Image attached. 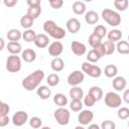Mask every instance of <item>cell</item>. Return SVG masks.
Segmentation results:
<instances>
[{
  "label": "cell",
  "instance_id": "cell-1",
  "mask_svg": "<svg viewBox=\"0 0 129 129\" xmlns=\"http://www.w3.org/2000/svg\"><path fill=\"white\" fill-rule=\"evenodd\" d=\"M43 78H44V72L41 70H35L33 73H31L22 80L21 85L26 91H33L40 85Z\"/></svg>",
  "mask_w": 129,
  "mask_h": 129
},
{
  "label": "cell",
  "instance_id": "cell-2",
  "mask_svg": "<svg viewBox=\"0 0 129 129\" xmlns=\"http://www.w3.org/2000/svg\"><path fill=\"white\" fill-rule=\"evenodd\" d=\"M43 30L49 36H51L56 40H59L66 37V30L62 27L56 25V23L53 20H46L43 23Z\"/></svg>",
  "mask_w": 129,
  "mask_h": 129
},
{
  "label": "cell",
  "instance_id": "cell-3",
  "mask_svg": "<svg viewBox=\"0 0 129 129\" xmlns=\"http://www.w3.org/2000/svg\"><path fill=\"white\" fill-rule=\"evenodd\" d=\"M102 18L104 19V21H106L110 26H118L121 23V16L118 12L109 9V8H105L102 11Z\"/></svg>",
  "mask_w": 129,
  "mask_h": 129
},
{
  "label": "cell",
  "instance_id": "cell-4",
  "mask_svg": "<svg viewBox=\"0 0 129 129\" xmlns=\"http://www.w3.org/2000/svg\"><path fill=\"white\" fill-rule=\"evenodd\" d=\"M70 117H71V114H70L69 110L66 109L64 107H59L53 112V118L61 126H64V125L69 124Z\"/></svg>",
  "mask_w": 129,
  "mask_h": 129
},
{
  "label": "cell",
  "instance_id": "cell-5",
  "mask_svg": "<svg viewBox=\"0 0 129 129\" xmlns=\"http://www.w3.org/2000/svg\"><path fill=\"white\" fill-rule=\"evenodd\" d=\"M21 58L17 54H11L6 59V70L9 73H17L21 70Z\"/></svg>",
  "mask_w": 129,
  "mask_h": 129
},
{
  "label": "cell",
  "instance_id": "cell-6",
  "mask_svg": "<svg viewBox=\"0 0 129 129\" xmlns=\"http://www.w3.org/2000/svg\"><path fill=\"white\" fill-rule=\"evenodd\" d=\"M82 72L92 78H99L102 75L101 68L96 64H93L92 62H89V61H85L82 63Z\"/></svg>",
  "mask_w": 129,
  "mask_h": 129
},
{
  "label": "cell",
  "instance_id": "cell-7",
  "mask_svg": "<svg viewBox=\"0 0 129 129\" xmlns=\"http://www.w3.org/2000/svg\"><path fill=\"white\" fill-rule=\"evenodd\" d=\"M105 104L109 108H119L122 104V98L114 92H108L105 95Z\"/></svg>",
  "mask_w": 129,
  "mask_h": 129
},
{
  "label": "cell",
  "instance_id": "cell-8",
  "mask_svg": "<svg viewBox=\"0 0 129 129\" xmlns=\"http://www.w3.org/2000/svg\"><path fill=\"white\" fill-rule=\"evenodd\" d=\"M84 79H85V75H84V73L82 72V71H74V72H72L70 75H69V77H68V79H67V82H68V84L70 85V86H79L80 84H82L83 83V81H84Z\"/></svg>",
  "mask_w": 129,
  "mask_h": 129
},
{
  "label": "cell",
  "instance_id": "cell-9",
  "mask_svg": "<svg viewBox=\"0 0 129 129\" xmlns=\"http://www.w3.org/2000/svg\"><path fill=\"white\" fill-rule=\"evenodd\" d=\"M28 120V115L25 111H17L12 116V123L16 127H20L24 125Z\"/></svg>",
  "mask_w": 129,
  "mask_h": 129
},
{
  "label": "cell",
  "instance_id": "cell-10",
  "mask_svg": "<svg viewBox=\"0 0 129 129\" xmlns=\"http://www.w3.org/2000/svg\"><path fill=\"white\" fill-rule=\"evenodd\" d=\"M94 119V113L90 110H81V113H79L78 121L81 125L87 126L89 125Z\"/></svg>",
  "mask_w": 129,
  "mask_h": 129
},
{
  "label": "cell",
  "instance_id": "cell-11",
  "mask_svg": "<svg viewBox=\"0 0 129 129\" xmlns=\"http://www.w3.org/2000/svg\"><path fill=\"white\" fill-rule=\"evenodd\" d=\"M63 50V45L59 40H55L53 42H51L48 46V53L51 56H58Z\"/></svg>",
  "mask_w": 129,
  "mask_h": 129
},
{
  "label": "cell",
  "instance_id": "cell-12",
  "mask_svg": "<svg viewBox=\"0 0 129 129\" xmlns=\"http://www.w3.org/2000/svg\"><path fill=\"white\" fill-rule=\"evenodd\" d=\"M66 26H67L68 31L71 32V33H73V34L79 32L80 29H81V23H80L79 19H78V18H75V17L70 18V19L67 21Z\"/></svg>",
  "mask_w": 129,
  "mask_h": 129
},
{
  "label": "cell",
  "instance_id": "cell-13",
  "mask_svg": "<svg viewBox=\"0 0 129 129\" xmlns=\"http://www.w3.org/2000/svg\"><path fill=\"white\" fill-rule=\"evenodd\" d=\"M71 49L72 51L76 54V55H84L87 51V47L86 45L83 43V42H80V41H77V40H74L72 41L71 43Z\"/></svg>",
  "mask_w": 129,
  "mask_h": 129
},
{
  "label": "cell",
  "instance_id": "cell-14",
  "mask_svg": "<svg viewBox=\"0 0 129 129\" xmlns=\"http://www.w3.org/2000/svg\"><path fill=\"white\" fill-rule=\"evenodd\" d=\"M35 46L39 47V48H44L48 45L49 43V38L46 34L44 33H39V34H36L34 40H33Z\"/></svg>",
  "mask_w": 129,
  "mask_h": 129
},
{
  "label": "cell",
  "instance_id": "cell-15",
  "mask_svg": "<svg viewBox=\"0 0 129 129\" xmlns=\"http://www.w3.org/2000/svg\"><path fill=\"white\" fill-rule=\"evenodd\" d=\"M126 86H127V81H126L125 78H123V77H114L113 82H112V87L116 91H118V92L124 91Z\"/></svg>",
  "mask_w": 129,
  "mask_h": 129
},
{
  "label": "cell",
  "instance_id": "cell-16",
  "mask_svg": "<svg viewBox=\"0 0 129 129\" xmlns=\"http://www.w3.org/2000/svg\"><path fill=\"white\" fill-rule=\"evenodd\" d=\"M21 58L25 62H32L36 59V52L32 48H26L21 51Z\"/></svg>",
  "mask_w": 129,
  "mask_h": 129
},
{
  "label": "cell",
  "instance_id": "cell-17",
  "mask_svg": "<svg viewBox=\"0 0 129 129\" xmlns=\"http://www.w3.org/2000/svg\"><path fill=\"white\" fill-rule=\"evenodd\" d=\"M72 100H82L84 97V91L78 86H73L69 92Z\"/></svg>",
  "mask_w": 129,
  "mask_h": 129
},
{
  "label": "cell",
  "instance_id": "cell-18",
  "mask_svg": "<svg viewBox=\"0 0 129 129\" xmlns=\"http://www.w3.org/2000/svg\"><path fill=\"white\" fill-rule=\"evenodd\" d=\"M99 20V14L94 11V10H90L88 12H85V21L88 24H96Z\"/></svg>",
  "mask_w": 129,
  "mask_h": 129
},
{
  "label": "cell",
  "instance_id": "cell-19",
  "mask_svg": "<svg viewBox=\"0 0 129 129\" xmlns=\"http://www.w3.org/2000/svg\"><path fill=\"white\" fill-rule=\"evenodd\" d=\"M36 94H37V96L40 98V99H42V100H46V99H48L49 97H50V95H51V91H50V89L48 88V87H46V86H38L37 88H36Z\"/></svg>",
  "mask_w": 129,
  "mask_h": 129
},
{
  "label": "cell",
  "instance_id": "cell-20",
  "mask_svg": "<svg viewBox=\"0 0 129 129\" xmlns=\"http://www.w3.org/2000/svg\"><path fill=\"white\" fill-rule=\"evenodd\" d=\"M6 36H7L9 41H18L22 37V33L17 28H11V29L8 30Z\"/></svg>",
  "mask_w": 129,
  "mask_h": 129
},
{
  "label": "cell",
  "instance_id": "cell-21",
  "mask_svg": "<svg viewBox=\"0 0 129 129\" xmlns=\"http://www.w3.org/2000/svg\"><path fill=\"white\" fill-rule=\"evenodd\" d=\"M6 48L7 50L11 53V54H18L19 52L22 51L21 49V44L18 41H9L6 44Z\"/></svg>",
  "mask_w": 129,
  "mask_h": 129
},
{
  "label": "cell",
  "instance_id": "cell-22",
  "mask_svg": "<svg viewBox=\"0 0 129 129\" xmlns=\"http://www.w3.org/2000/svg\"><path fill=\"white\" fill-rule=\"evenodd\" d=\"M50 67H51V70H52L53 72L58 73V72H61V71L63 70V68H64V62H63V60H62L60 57L55 56V57L51 60Z\"/></svg>",
  "mask_w": 129,
  "mask_h": 129
},
{
  "label": "cell",
  "instance_id": "cell-23",
  "mask_svg": "<svg viewBox=\"0 0 129 129\" xmlns=\"http://www.w3.org/2000/svg\"><path fill=\"white\" fill-rule=\"evenodd\" d=\"M116 45V50L120 54H128L129 53V43L126 40H119L117 41Z\"/></svg>",
  "mask_w": 129,
  "mask_h": 129
},
{
  "label": "cell",
  "instance_id": "cell-24",
  "mask_svg": "<svg viewBox=\"0 0 129 129\" xmlns=\"http://www.w3.org/2000/svg\"><path fill=\"white\" fill-rule=\"evenodd\" d=\"M122 31L120 29H112L110 30L109 32H107V37H108V40H111L113 42H116V41H119L121 38H122Z\"/></svg>",
  "mask_w": 129,
  "mask_h": 129
},
{
  "label": "cell",
  "instance_id": "cell-25",
  "mask_svg": "<svg viewBox=\"0 0 129 129\" xmlns=\"http://www.w3.org/2000/svg\"><path fill=\"white\" fill-rule=\"evenodd\" d=\"M40 13H41V7H40V5L29 6V7L27 8V12H26V14L29 15V16H30L31 18H33V19L38 18L39 15H40Z\"/></svg>",
  "mask_w": 129,
  "mask_h": 129
},
{
  "label": "cell",
  "instance_id": "cell-26",
  "mask_svg": "<svg viewBox=\"0 0 129 129\" xmlns=\"http://www.w3.org/2000/svg\"><path fill=\"white\" fill-rule=\"evenodd\" d=\"M73 11L77 15H82L86 12V4L83 1H76L73 4Z\"/></svg>",
  "mask_w": 129,
  "mask_h": 129
},
{
  "label": "cell",
  "instance_id": "cell-27",
  "mask_svg": "<svg viewBox=\"0 0 129 129\" xmlns=\"http://www.w3.org/2000/svg\"><path fill=\"white\" fill-rule=\"evenodd\" d=\"M53 102L58 107H64L68 104V98L66 97V95H63L61 93H57L53 97Z\"/></svg>",
  "mask_w": 129,
  "mask_h": 129
},
{
  "label": "cell",
  "instance_id": "cell-28",
  "mask_svg": "<svg viewBox=\"0 0 129 129\" xmlns=\"http://www.w3.org/2000/svg\"><path fill=\"white\" fill-rule=\"evenodd\" d=\"M33 22H34V19L31 18L29 15L25 14L23 15L21 18H20V25L21 27H23L24 29H28V28H31V26L33 25Z\"/></svg>",
  "mask_w": 129,
  "mask_h": 129
},
{
  "label": "cell",
  "instance_id": "cell-29",
  "mask_svg": "<svg viewBox=\"0 0 129 129\" xmlns=\"http://www.w3.org/2000/svg\"><path fill=\"white\" fill-rule=\"evenodd\" d=\"M89 94H91V95L95 98L96 101H100V100L103 98V95H104L103 90H102L100 87H98V86L92 87V88L89 90Z\"/></svg>",
  "mask_w": 129,
  "mask_h": 129
},
{
  "label": "cell",
  "instance_id": "cell-30",
  "mask_svg": "<svg viewBox=\"0 0 129 129\" xmlns=\"http://www.w3.org/2000/svg\"><path fill=\"white\" fill-rule=\"evenodd\" d=\"M102 45H103V47H104L105 54H107V55L112 54V53L116 50L115 42H113V41H111V40H107V41H105L104 43L102 42Z\"/></svg>",
  "mask_w": 129,
  "mask_h": 129
},
{
  "label": "cell",
  "instance_id": "cell-31",
  "mask_svg": "<svg viewBox=\"0 0 129 129\" xmlns=\"http://www.w3.org/2000/svg\"><path fill=\"white\" fill-rule=\"evenodd\" d=\"M118 73V69L116 66L114 64H108L105 67V70H104V74L107 78H114L116 77Z\"/></svg>",
  "mask_w": 129,
  "mask_h": 129
},
{
  "label": "cell",
  "instance_id": "cell-32",
  "mask_svg": "<svg viewBox=\"0 0 129 129\" xmlns=\"http://www.w3.org/2000/svg\"><path fill=\"white\" fill-rule=\"evenodd\" d=\"M36 36V33L33 29L31 28H28V29H25V31L22 33V38L26 41V42H33L34 38Z\"/></svg>",
  "mask_w": 129,
  "mask_h": 129
},
{
  "label": "cell",
  "instance_id": "cell-33",
  "mask_svg": "<svg viewBox=\"0 0 129 129\" xmlns=\"http://www.w3.org/2000/svg\"><path fill=\"white\" fill-rule=\"evenodd\" d=\"M88 41H89V44H90L93 48H94V47H97V46H99V45L102 44V38H100L99 36H97V35L94 34V33H92V34L89 36Z\"/></svg>",
  "mask_w": 129,
  "mask_h": 129
},
{
  "label": "cell",
  "instance_id": "cell-34",
  "mask_svg": "<svg viewBox=\"0 0 129 129\" xmlns=\"http://www.w3.org/2000/svg\"><path fill=\"white\" fill-rule=\"evenodd\" d=\"M46 83L49 87H55L59 83V77L57 74H50L46 78Z\"/></svg>",
  "mask_w": 129,
  "mask_h": 129
},
{
  "label": "cell",
  "instance_id": "cell-35",
  "mask_svg": "<svg viewBox=\"0 0 129 129\" xmlns=\"http://www.w3.org/2000/svg\"><path fill=\"white\" fill-rule=\"evenodd\" d=\"M107 28L104 26V25H101V24H99V25H97L95 28H94V31H93V33L94 34H96L97 36H99L100 38H103V37H105L106 35H107Z\"/></svg>",
  "mask_w": 129,
  "mask_h": 129
},
{
  "label": "cell",
  "instance_id": "cell-36",
  "mask_svg": "<svg viewBox=\"0 0 129 129\" xmlns=\"http://www.w3.org/2000/svg\"><path fill=\"white\" fill-rule=\"evenodd\" d=\"M83 106L84 104L81 100H72V102L70 103V108L74 112H80L83 109Z\"/></svg>",
  "mask_w": 129,
  "mask_h": 129
},
{
  "label": "cell",
  "instance_id": "cell-37",
  "mask_svg": "<svg viewBox=\"0 0 129 129\" xmlns=\"http://www.w3.org/2000/svg\"><path fill=\"white\" fill-rule=\"evenodd\" d=\"M100 58H101V57L98 55V53L95 51L94 48L91 49V50L88 52V54H87V59H88V61H89V62H92V63L97 62Z\"/></svg>",
  "mask_w": 129,
  "mask_h": 129
},
{
  "label": "cell",
  "instance_id": "cell-38",
  "mask_svg": "<svg viewBox=\"0 0 129 129\" xmlns=\"http://www.w3.org/2000/svg\"><path fill=\"white\" fill-rule=\"evenodd\" d=\"M117 116L121 120L128 119V117H129V109L127 107H121V108H119V110L117 112Z\"/></svg>",
  "mask_w": 129,
  "mask_h": 129
},
{
  "label": "cell",
  "instance_id": "cell-39",
  "mask_svg": "<svg viewBox=\"0 0 129 129\" xmlns=\"http://www.w3.org/2000/svg\"><path fill=\"white\" fill-rule=\"evenodd\" d=\"M29 124H30V126H31L32 128L37 129V128H40V127H41V125H42V121H41V119H40L39 117H37V116H33V117L30 118V120H29Z\"/></svg>",
  "mask_w": 129,
  "mask_h": 129
},
{
  "label": "cell",
  "instance_id": "cell-40",
  "mask_svg": "<svg viewBox=\"0 0 129 129\" xmlns=\"http://www.w3.org/2000/svg\"><path fill=\"white\" fill-rule=\"evenodd\" d=\"M114 6L119 11H125L128 8V0L122 1H114Z\"/></svg>",
  "mask_w": 129,
  "mask_h": 129
},
{
  "label": "cell",
  "instance_id": "cell-41",
  "mask_svg": "<svg viewBox=\"0 0 129 129\" xmlns=\"http://www.w3.org/2000/svg\"><path fill=\"white\" fill-rule=\"evenodd\" d=\"M83 98H84V103H83V104H84L85 106H87V107H93V106L95 105V103L97 102V101L95 100V98H94L91 94H89V93H88L85 97H83Z\"/></svg>",
  "mask_w": 129,
  "mask_h": 129
},
{
  "label": "cell",
  "instance_id": "cell-42",
  "mask_svg": "<svg viewBox=\"0 0 129 129\" xmlns=\"http://www.w3.org/2000/svg\"><path fill=\"white\" fill-rule=\"evenodd\" d=\"M10 111V107L7 103H4L0 100V115H8Z\"/></svg>",
  "mask_w": 129,
  "mask_h": 129
},
{
  "label": "cell",
  "instance_id": "cell-43",
  "mask_svg": "<svg viewBox=\"0 0 129 129\" xmlns=\"http://www.w3.org/2000/svg\"><path fill=\"white\" fill-rule=\"evenodd\" d=\"M115 127H116V124L111 120H106L101 124L102 129H115Z\"/></svg>",
  "mask_w": 129,
  "mask_h": 129
},
{
  "label": "cell",
  "instance_id": "cell-44",
  "mask_svg": "<svg viewBox=\"0 0 129 129\" xmlns=\"http://www.w3.org/2000/svg\"><path fill=\"white\" fill-rule=\"evenodd\" d=\"M49 5L53 9H59L63 5V0H52V1L49 2Z\"/></svg>",
  "mask_w": 129,
  "mask_h": 129
},
{
  "label": "cell",
  "instance_id": "cell-45",
  "mask_svg": "<svg viewBox=\"0 0 129 129\" xmlns=\"http://www.w3.org/2000/svg\"><path fill=\"white\" fill-rule=\"evenodd\" d=\"M9 122H10V119L8 115H0V127H4L8 125Z\"/></svg>",
  "mask_w": 129,
  "mask_h": 129
},
{
  "label": "cell",
  "instance_id": "cell-46",
  "mask_svg": "<svg viewBox=\"0 0 129 129\" xmlns=\"http://www.w3.org/2000/svg\"><path fill=\"white\" fill-rule=\"evenodd\" d=\"M18 0H3V3L6 7L8 8H11V7H14L16 4H17Z\"/></svg>",
  "mask_w": 129,
  "mask_h": 129
},
{
  "label": "cell",
  "instance_id": "cell-47",
  "mask_svg": "<svg viewBox=\"0 0 129 129\" xmlns=\"http://www.w3.org/2000/svg\"><path fill=\"white\" fill-rule=\"evenodd\" d=\"M94 49H95V51L98 53V55H99L100 57H102V56H104V55H105L104 47H103V45H102V44H101V45H99V46H97V47H94Z\"/></svg>",
  "mask_w": 129,
  "mask_h": 129
},
{
  "label": "cell",
  "instance_id": "cell-48",
  "mask_svg": "<svg viewBox=\"0 0 129 129\" xmlns=\"http://www.w3.org/2000/svg\"><path fill=\"white\" fill-rule=\"evenodd\" d=\"M41 0H26V3L28 6H35V5H40Z\"/></svg>",
  "mask_w": 129,
  "mask_h": 129
},
{
  "label": "cell",
  "instance_id": "cell-49",
  "mask_svg": "<svg viewBox=\"0 0 129 129\" xmlns=\"http://www.w3.org/2000/svg\"><path fill=\"white\" fill-rule=\"evenodd\" d=\"M123 100L126 104L129 103V90H125L124 94H123Z\"/></svg>",
  "mask_w": 129,
  "mask_h": 129
},
{
  "label": "cell",
  "instance_id": "cell-50",
  "mask_svg": "<svg viewBox=\"0 0 129 129\" xmlns=\"http://www.w3.org/2000/svg\"><path fill=\"white\" fill-rule=\"evenodd\" d=\"M5 45H6V44H5V40H4L2 37H0V51L5 47Z\"/></svg>",
  "mask_w": 129,
  "mask_h": 129
},
{
  "label": "cell",
  "instance_id": "cell-51",
  "mask_svg": "<svg viewBox=\"0 0 129 129\" xmlns=\"http://www.w3.org/2000/svg\"><path fill=\"white\" fill-rule=\"evenodd\" d=\"M88 126H89V129H93V128H97V129H99V128H100V126L97 125V124H91V123H90Z\"/></svg>",
  "mask_w": 129,
  "mask_h": 129
},
{
  "label": "cell",
  "instance_id": "cell-52",
  "mask_svg": "<svg viewBox=\"0 0 129 129\" xmlns=\"http://www.w3.org/2000/svg\"><path fill=\"white\" fill-rule=\"evenodd\" d=\"M83 1H85V2H92L93 0H83Z\"/></svg>",
  "mask_w": 129,
  "mask_h": 129
},
{
  "label": "cell",
  "instance_id": "cell-53",
  "mask_svg": "<svg viewBox=\"0 0 129 129\" xmlns=\"http://www.w3.org/2000/svg\"><path fill=\"white\" fill-rule=\"evenodd\" d=\"M114 1H122V0H114Z\"/></svg>",
  "mask_w": 129,
  "mask_h": 129
},
{
  "label": "cell",
  "instance_id": "cell-54",
  "mask_svg": "<svg viewBox=\"0 0 129 129\" xmlns=\"http://www.w3.org/2000/svg\"><path fill=\"white\" fill-rule=\"evenodd\" d=\"M50 1H52V0H48V2H50Z\"/></svg>",
  "mask_w": 129,
  "mask_h": 129
},
{
  "label": "cell",
  "instance_id": "cell-55",
  "mask_svg": "<svg viewBox=\"0 0 129 129\" xmlns=\"http://www.w3.org/2000/svg\"><path fill=\"white\" fill-rule=\"evenodd\" d=\"M0 4H1V0H0Z\"/></svg>",
  "mask_w": 129,
  "mask_h": 129
}]
</instances>
